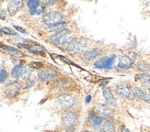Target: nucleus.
Instances as JSON below:
<instances>
[{"instance_id":"obj_17","label":"nucleus","mask_w":150,"mask_h":132,"mask_svg":"<svg viewBox=\"0 0 150 132\" xmlns=\"http://www.w3.org/2000/svg\"><path fill=\"white\" fill-rule=\"evenodd\" d=\"M67 22H59L57 24H54V25H51V26H46V30L48 32H60L64 29H67Z\"/></svg>"},{"instance_id":"obj_2","label":"nucleus","mask_w":150,"mask_h":132,"mask_svg":"<svg viewBox=\"0 0 150 132\" xmlns=\"http://www.w3.org/2000/svg\"><path fill=\"white\" fill-rule=\"evenodd\" d=\"M88 42L83 38H74L70 43L67 46L66 51H67L68 54H78L83 53L85 51V49L87 48Z\"/></svg>"},{"instance_id":"obj_30","label":"nucleus","mask_w":150,"mask_h":132,"mask_svg":"<svg viewBox=\"0 0 150 132\" xmlns=\"http://www.w3.org/2000/svg\"><path fill=\"white\" fill-rule=\"evenodd\" d=\"M14 29H17V30L19 31V32H21V33H27V31H26L25 29H23V28H21V27H18V26H14Z\"/></svg>"},{"instance_id":"obj_4","label":"nucleus","mask_w":150,"mask_h":132,"mask_svg":"<svg viewBox=\"0 0 150 132\" xmlns=\"http://www.w3.org/2000/svg\"><path fill=\"white\" fill-rule=\"evenodd\" d=\"M79 120V113L74 109L66 111L62 117V121L66 128H76Z\"/></svg>"},{"instance_id":"obj_21","label":"nucleus","mask_w":150,"mask_h":132,"mask_svg":"<svg viewBox=\"0 0 150 132\" xmlns=\"http://www.w3.org/2000/svg\"><path fill=\"white\" fill-rule=\"evenodd\" d=\"M137 69L146 74H150V66L146 62H140L137 64Z\"/></svg>"},{"instance_id":"obj_36","label":"nucleus","mask_w":150,"mask_h":132,"mask_svg":"<svg viewBox=\"0 0 150 132\" xmlns=\"http://www.w3.org/2000/svg\"><path fill=\"white\" fill-rule=\"evenodd\" d=\"M96 132H103V130H102L101 128H98V129L96 130Z\"/></svg>"},{"instance_id":"obj_5","label":"nucleus","mask_w":150,"mask_h":132,"mask_svg":"<svg viewBox=\"0 0 150 132\" xmlns=\"http://www.w3.org/2000/svg\"><path fill=\"white\" fill-rule=\"evenodd\" d=\"M62 19H63L62 13H60L59 11H55V10L45 13L42 18V20L46 26H51V25L62 22Z\"/></svg>"},{"instance_id":"obj_24","label":"nucleus","mask_w":150,"mask_h":132,"mask_svg":"<svg viewBox=\"0 0 150 132\" xmlns=\"http://www.w3.org/2000/svg\"><path fill=\"white\" fill-rule=\"evenodd\" d=\"M26 4H27V6L29 8L30 10L36 9L40 6V2L37 1V0H30V1H28Z\"/></svg>"},{"instance_id":"obj_27","label":"nucleus","mask_w":150,"mask_h":132,"mask_svg":"<svg viewBox=\"0 0 150 132\" xmlns=\"http://www.w3.org/2000/svg\"><path fill=\"white\" fill-rule=\"evenodd\" d=\"M0 32H3L5 34H8V35H17V32L15 30H13L12 29H9V28H1L0 29Z\"/></svg>"},{"instance_id":"obj_10","label":"nucleus","mask_w":150,"mask_h":132,"mask_svg":"<svg viewBox=\"0 0 150 132\" xmlns=\"http://www.w3.org/2000/svg\"><path fill=\"white\" fill-rule=\"evenodd\" d=\"M95 112L100 115L102 117H106L109 118L112 116V111L110 109V107L106 104H102V103H99L96 105L95 107Z\"/></svg>"},{"instance_id":"obj_8","label":"nucleus","mask_w":150,"mask_h":132,"mask_svg":"<svg viewBox=\"0 0 150 132\" xmlns=\"http://www.w3.org/2000/svg\"><path fill=\"white\" fill-rule=\"evenodd\" d=\"M57 76L56 71L51 69V68H45L42 69L38 72V78L42 82H51L54 80Z\"/></svg>"},{"instance_id":"obj_3","label":"nucleus","mask_w":150,"mask_h":132,"mask_svg":"<svg viewBox=\"0 0 150 132\" xmlns=\"http://www.w3.org/2000/svg\"><path fill=\"white\" fill-rule=\"evenodd\" d=\"M56 102H57V105H59L63 110L68 111V110L73 109V107L76 105L77 99L74 95L64 93L56 98Z\"/></svg>"},{"instance_id":"obj_22","label":"nucleus","mask_w":150,"mask_h":132,"mask_svg":"<svg viewBox=\"0 0 150 132\" xmlns=\"http://www.w3.org/2000/svg\"><path fill=\"white\" fill-rule=\"evenodd\" d=\"M31 76V70L29 67H23L21 71V78L24 81H28Z\"/></svg>"},{"instance_id":"obj_13","label":"nucleus","mask_w":150,"mask_h":132,"mask_svg":"<svg viewBox=\"0 0 150 132\" xmlns=\"http://www.w3.org/2000/svg\"><path fill=\"white\" fill-rule=\"evenodd\" d=\"M103 96L106 101V105H108L109 107H116L117 104H118L112 90L108 87H105L103 89Z\"/></svg>"},{"instance_id":"obj_19","label":"nucleus","mask_w":150,"mask_h":132,"mask_svg":"<svg viewBox=\"0 0 150 132\" xmlns=\"http://www.w3.org/2000/svg\"><path fill=\"white\" fill-rule=\"evenodd\" d=\"M22 64L21 62L17 63L14 67L12 68L11 70V76L15 79H18L21 77V71H22Z\"/></svg>"},{"instance_id":"obj_12","label":"nucleus","mask_w":150,"mask_h":132,"mask_svg":"<svg viewBox=\"0 0 150 132\" xmlns=\"http://www.w3.org/2000/svg\"><path fill=\"white\" fill-rule=\"evenodd\" d=\"M101 53V50L100 48H92L90 50L85 51L82 54L83 60L89 62V61H93L96 58H98Z\"/></svg>"},{"instance_id":"obj_25","label":"nucleus","mask_w":150,"mask_h":132,"mask_svg":"<svg viewBox=\"0 0 150 132\" xmlns=\"http://www.w3.org/2000/svg\"><path fill=\"white\" fill-rule=\"evenodd\" d=\"M8 72H6V70L5 68L0 69V84H4L5 81L8 79Z\"/></svg>"},{"instance_id":"obj_26","label":"nucleus","mask_w":150,"mask_h":132,"mask_svg":"<svg viewBox=\"0 0 150 132\" xmlns=\"http://www.w3.org/2000/svg\"><path fill=\"white\" fill-rule=\"evenodd\" d=\"M44 10H45V8H44V6H42V8H40V6H39V8H36V9L30 10V15L39 16V15L42 14V13L44 12Z\"/></svg>"},{"instance_id":"obj_14","label":"nucleus","mask_w":150,"mask_h":132,"mask_svg":"<svg viewBox=\"0 0 150 132\" xmlns=\"http://www.w3.org/2000/svg\"><path fill=\"white\" fill-rule=\"evenodd\" d=\"M23 6V2L21 0H14V1H10L8 4V11L11 16H14L16 13L21 10Z\"/></svg>"},{"instance_id":"obj_35","label":"nucleus","mask_w":150,"mask_h":132,"mask_svg":"<svg viewBox=\"0 0 150 132\" xmlns=\"http://www.w3.org/2000/svg\"><path fill=\"white\" fill-rule=\"evenodd\" d=\"M108 83H109L108 81H104V83H102V84H100V86H103V85H104V84H108Z\"/></svg>"},{"instance_id":"obj_18","label":"nucleus","mask_w":150,"mask_h":132,"mask_svg":"<svg viewBox=\"0 0 150 132\" xmlns=\"http://www.w3.org/2000/svg\"><path fill=\"white\" fill-rule=\"evenodd\" d=\"M101 129L103 132H116L115 125L112 120H110V118H105L101 125Z\"/></svg>"},{"instance_id":"obj_7","label":"nucleus","mask_w":150,"mask_h":132,"mask_svg":"<svg viewBox=\"0 0 150 132\" xmlns=\"http://www.w3.org/2000/svg\"><path fill=\"white\" fill-rule=\"evenodd\" d=\"M116 56L114 54L104 56L94 62V67L98 69H110L113 66Z\"/></svg>"},{"instance_id":"obj_6","label":"nucleus","mask_w":150,"mask_h":132,"mask_svg":"<svg viewBox=\"0 0 150 132\" xmlns=\"http://www.w3.org/2000/svg\"><path fill=\"white\" fill-rule=\"evenodd\" d=\"M115 91L120 96L128 99V100H133L135 97L134 90L126 84H120L118 85H116Z\"/></svg>"},{"instance_id":"obj_23","label":"nucleus","mask_w":150,"mask_h":132,"mask_svg":"<svg viewBox=\"0 0 150 132\" xmlns=\"http://www.w3.org/2000/svg\"><path fill=\"white\" fill-rule=\"evenodd\" d=\"M136 80H138L142 83H146L150 84V74H137L135 76Z\"/></svg>"},{"instance_id":"obj_29","label":"nucleus","mask_w":150,"mask_h":132,"mask_svg":"<svg viewBox=\"0 0 150 132\" xmlns=\"http://www.w3.org/2000/svg\"><path fill=\"white\" fill-rule=\"evenodd\" d=\"M35 84V81L34 80H30V81H29V82H27V85L25 86V89H30V88H31L33 85Z\"/></svg>"},{"instance_id":"obj_20","label":"nucleus","mask_w":150,"mask_h":132,"mask_svg":"<svg viewBox=\"0 0 150 132\" xmlns=\"http://www.w3.org/2000/svg\"><path fill=\"white\" fill-rule=\"evenodd\" d=\"M69 85H70V82L66 80V79H64V78L58 79L57 81L54 82V86L57 89H67Z\"/></svg>"},{"instance_id":"obj_11","label":"nucleus","mask_w":150,"mask_h":132,"mask_svg":"<svg viewBox=\"0 0 150 132\" xmlns=\"http://www.w3.org/2000/svg\"><path fill=\"white\" fill-rule=\"evenodd\" d=\"M88 123L91 128L98 129L101 127V125L104 121V118L102 117H100V115H98L96 112H91V113L88 115Z\"/></svg>"},{"instance_id":"obj_15","label":"nucleus","mask_w":150,"mask_h":132,"mask_svg":"<svg viewBox=\"0 0 150 132\" xmlns=\"http://www.w3.org/2000/svg\"><path fill=\"white\" fill-rule=\"evenodd\" d=\"M134 93L136 97H138L140 100L145 101L147 104H150V94H148L146 90L141 87H134Z\"/></svg>"},{"instance_id":"obj_33","label":"nucleus","mask_w":150,"mask_h":132,"mask_svg":"<svg viewBox=\"0 0 150 132\" xmlns=\"http://www.w3.org/2000/svg\"><path fill=\"white\" fill-rule=\"evenodd\" d=\"M76 128H67V132H75Z\"/></svg>"},{"instance_id":"obj_31","label":"nucleus","mask_w":150,"mask_h":132,"mask_svg":"<svg viewBox=\"0 0 150 132\" xmlns=\"http://www.w3.org/2000/svg\"><path fill=\"white\" fill-rule=\"evenodd\" d=\"M6 12L3 9H0V18L1 19H6Z\"/></svg>"},{"instance_id":"obj_37","label":"nucleus","mask_w":150,"mask_h":132,"mask_svg":"<svg viewBox=\"0 0 150 132\" xmlns=\"http://www.w3.org/2000/svg\"><path fill=\"white\" fill-rule=\"evenodd\" d=\"M83 132H92V131H89V130H84Z\"/></svg>"},{"instance_id":"obj_32","label":"nucleus","mask_w":150,"mask_h":132,"mask_svg":"<svg viewBox=\"0 0 150 132\" xmlns=\"http://www.w3.org/2000/svg\"><path fill=\"white\" fill-rule=\"evenodd\" d=\"M120 132H131V131H130L127 128H125V126H121Z\"/></svg>"},{"instance_id":"obj_34","label":"nucleus","mask_w":150,"mask_h":132,"mask_svg":"<svg viewBox=\"0 0 150 132\" xmlns=\"http://www.w3.org/2000/svg\"><path fill=\"white\" fill-rule=\"evenodd\" d=\"M90 100H91V95H88L85 101H86V104H88L90 102Z\"/></svg>"},{"instance_id":"obj_28","label":"nucleus","mask_w":150,"mask_h":132,"mask_svg":"<svg viewBox=\"0 0 150 132\" xmlns=\"http://www.w3.org/2000/svg\"><path fill=\"white\" fill-rule=\"evenodd\" d=\"M41 67H42V62H30L29 64V68H30V69H39Z\"/></svg>"},{"instance_id":"obj_16","label":"nucleus","mask_w":150,"mask_h":132,"mask_svg":"<svg viewBox=\"0 0 150 132\" xmlns=\"http://www.w3.org/2000/svg\"><path fill=\"white\" fill-rule=\"evenodd\" d=\"M133 64V61L131 60V58L127 55H123L120 58L119 60V62H118V67L119 69H122V70H126V69H129L130 67L132 66Z\"/></svg>"},{"instance_id":"obj_9","label":"nucleus","mask_w":150,"mask_h":132,"mask_svg":"<svg viewBox=\"0 0 150 132\" xmlns=\"http://www.w3.org/2000/svg\"><path fill=\"white\" fill-rule=\"evenodd\" d=\"M21 89H22V86L21 84L18 82H13L6 87L5 95L8 98H14L18 96V95L19 94V92H21Z\"/></svg>"},{"instance_id":"obj_1","label":"nucleus","mask_w":150,"mask_h":132,"mask_svg":"<svg viewBox=\"0 0 150 132\" xmlns=\"http://www.w3.org/2000/svg\"><path fill=\"white\" fill-rule=\"evenodd\" d=\"M75 37L71 35L70 31L67 29H64L60 32H56L50 37V41L54 45H56L58 47H64L67 48V46L70 43Z\"/></svg>"}]
</instances>
